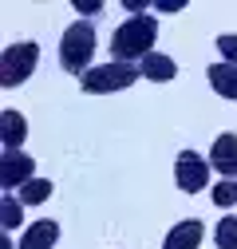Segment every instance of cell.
Instances as JSON below:
<instances>
[{"mask_svg":"<svg viewBox=\"0 0 237 249\" xmlns=\"http://www.w3.org/2000/svg\"><path fill=\"white\" fill-rule=\"evenodd\" d=\"M154 40H158V20L154 16H131L123 28H115L111 36V55L118 64H142L146 55L154 52Z\"/></svg>","mask_w":237,"mask_h":249,"instance_id":"1","label":"cell"},{"mask_svg":"<svg viewBox=\"0 0 237 249\" xmlns=\"http://www.w3.org/2000/svg\"><path fill=\"white\" fill-rule=\"evenodd\" d=\"M91 55H95V24L91 20H75L71 28H64V40H59V68L83 79L87 71H91Z\"/></svg>","mask_w":237,"mask_h":249,"instance_id":"2","label":"cell"},{"mask_svg":"<svg viewBox=\"0 0 237 249\" xmlns=\"http://www.w3.org/2000/svg\"><path fill=\"white\" fill-rule=\"evenodd\" d=\"M36 64H40V44L36 40L8 44L4 55H0V87H20L24 79H32Z\"/></svg>","mask_w":237,"mask_h":249,"instance_id":"3","label":"cell"},{"mask_svg":"<svg viewBox=\"0 0 237 249\" xmlns=\"http://www.w3.org/2000/svg\"><path fill=\"white\" fill-rule=\"evenodd\" d=\"M135 79H138V68H135V64L107 59V64H99V68L87 71V75L79 79V87L87 91V95H111V91H127Z\"/></svg>","mask_w":237,"mask_h":249,"instance_id":"4","label":"cell"},{"mask_svg":"<svg viewBox=\"0 0 237 249\" xmlns=\"http://www.w3.org/2000/svg\"><path fill=\"white\" fill-rule=\"evenodd\" d=\"M36 178V159L32 154H24V150H4L0 154V186H4V190L12 194H20L28 182Z\"/></svg>","mask_w":237,"mask_h":249,"instance_id":"5","label":"cell"},{"mask_svg":"<svg viewBox=\"0 0 237 249\" xmlns=\"http://www.w3.org/2000/svg\"><path fill=\"white\" fill-rule=\"evenodd\" d=\"M210 162L202 159V154H194V150H182L178 154V162H174V182H178V190H186V194H198V190H205L210 186Z\"/></svg>","mask_w":237,"mask_h":249,"instance_id":"6","label":"cell"},{"mask_svg":"<svg viewBox=\"0 0 237 249\" xmlns=\"http://www.w3.org/2000/svg\"><path fill=\"white\" fill-rule=\"evenodd\" d=\"M210 166L221 174V178H237V135H218L214 146H210Z\"/></svg>","mask_w":237,"mask_h":249,"instance_id":"7","label":"cell"},{"mask_svg":"<svg viewBox=\"0 0 237 249\" xmlns=\"http://www.w3.org/2000/svg\"><path fill=\"white\" fill-rule=\"evenodd\" d=\"M55 241H59V222L55 217H40V222H32L24 230L20 249H51Z\"/></svg>","mask_w":237,"mask_h":249,"instance_id":"8","label":"cell"},{"mask_svg":"<svg viewBox=\"0 0 237 249\" xmlns=\"http://www.w3.org/2000/svg\"><path fill=\"white\" fill-rule=\"evenodd\" d=\"M202 237H205V226L198 222V217H186V222H178V226L166 233L162 249H198Z\"/></svg>","mask_w":237,"mask_h":249,"instance_id":"9","label":"cell"},{"mask_svg":"<svg viewBox=\"0 0 237 249\" xmlns=\"http://www.w3.org/2000/svg\"><path fill=\"white\" fill-rule=\"evenodd\" d=\"M28 139V123L16 107L0 111V142H4V150H20V142Z\"/></svg>","mask_w":237,"mask_h":249,"instance_id":"10","label":"cell"},{"mask_svg":"<svg viewBox=\"0 0 237 249\" xmlns=\"http://www.w3.org/2000/svg\"><path fill=\"white\" fill-rule=\"evenodd\" d=\"M138 75L151 79V83H170V79L178 75V64H174L170 55H162V52H151V55L138 64Z\"/></svg>","mask_w":237,"mask_h":249,"instance_id":"11","label":"cell"},{"mask_svg":"<svg viewBox=\"0 0 237 249\" xmlns=\"http://www.w3.org/2000/svg\"><path fill=\"white\" fill-rule=\"evenodd\" d=\"M205 79H210V87L218 91L221 99H237V68H229V64H210V71H205Z\"/></svg>","mask_w":237,"mask_h":249,"instance_id":"12","label":"cell"},{"mask_svg":"<svg viewBox=\"0 0 237 249\" xmlns=\"http://www.w3.org/2000/svg\"><path fill=\"white\" fill-rule=\"evenodd\" d=\"M16 198H20L24 206H40V202H48V198H51V182H48V178H32V182H28Z\"/></svg>","mask_w":237,"mask_h":249,"instance_id":"13","label":"cell"},{"mask_svg":"<svg viewBox=\"0 0 237 249\" xmlns=\"http://www.w3.org/2000/svg\"><path fill=\"white\" fill-rule=\"evenodd\" d=\"M210 198H214V206H218V210L237 206V182H233V178H221L218 186H210Z\"/></svg>","mask_w":237,"mask_h":249,"instance_id":"14","label":"cell"},{"mask_svg":"<svg viewBox=\"0 0 237 249\" xmlns=\"http://www.w3.org/2000/svg\"><path fill=\"white\" fill-rule=\"evenodd\" d=\"M0 217H4L8 230H16V226L24 222V202H20L16 194H4V202H0Z\"/></svg>","mask_w":237,"mask_h":249,"instance_id":"15","label":"cell"},{"mask_svg":"<svg viewBox=\"0 0 237 249\" xmlns=\"http://www.w3.org/2000/svg\"><path fill=\"white\" fill-rule=\"evenodd\" d=\"M218 249H237V217H221L218 230H214Z\"/></svg>","mask_w":237,"mask_h":249,"instance_id":"16","label":"cell"},{"mask_svg":"<svg viewBox=\"0 0 237 249\" xmlns=\"http://www.w3.org/2000/svg\"><path fill=\"white\" fill-rule=\"evenodd\" d=\"M218 52H221V64L237 68V36H218Z\"/></svg>","mask_w":237,"mask_h":249,"instance_id":"17","label":"cell"},{"mask_svg":"<svg viewBox=\"0 0 237 249\" xmlns=\"http://www.w3.org/2000/svg\"><path fill=\"white\" fill-rule=\"evenodd\" d=\"M75 12L79 16H99L103 12V0H75Z\"/></svg>","mask_w":237,"mask_h":249,"instance_id":"18","label":"cell"},{"mask_svg":"<svg viewBox=\"0 0 237 249\" xmlns=\"http://www.w3.org/2000/svg\"><path fill=\"white\" fill-rule=\"evenodd\" d=\"M123 8L131 16H151V0H123Z\"/></svg>","mask_w":237,"mask_h":249,"instance_id":"19","label":"cell"},{"mask_svg":"<svg viewBox=\"0 0 237 249\" xmlns=\"http://www.w3.org/2000/svg\"><path fill=\"white\" fill-rule=\"evenodd\" d=\"M158 12H182V0H162Z\"/></svg>","mask_w":237,"mask_h":249,"instance_id":"20","label":"cell"}]
</instances>
